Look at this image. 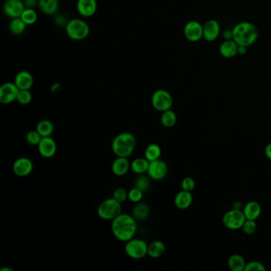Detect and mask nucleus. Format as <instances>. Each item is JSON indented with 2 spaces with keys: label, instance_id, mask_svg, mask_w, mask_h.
<instances>
[{
  "label": "nucleus",
  "instance_id": "obj_17",
  "mask_svg": "<svg viewBox=\"0 0 271 271\" xmlns=\"http://www.w3.org/2000/svg\"><path fill=\"white\" fill-rule=\"evenodd\" d=\"M14 84L19 90H30L34 85V77L30 72H18L14 78Z\"/></svg>",
  "mask_w": 271,
  "mask_h": 271
},
{
  "label": "nucleus",
  "instance_id": "obj_39",
  "mask_svg": "<svg viewBox=\"0 0 271 271\" xmlns=\"http://www.w3.org/2000/svg\"><path fill=\"white\" fill-rule=\"evenodd\" d=\"M181 188L183 190L188 191V192H192L195 188V181L193 178H184V180L181 182Z\"/></svg>",
  "mask_w": 271,
  "mask_h": 271
},
{
  "label": "nucleus",
  "instance_id": "obj_6",
  "mask_svg": "<svg viewBox=\"0 0 271 271\" xmlns=\"http://www.w3.org/2000/svg\"><path fill=\"white\" fill-rule=\"evenodd\" d=\"M151 103L154 109L163 112L171 109L174 100L172 95L168 91L164 89H158L152 95Z\"/></svg>",
  "mask_w": 271,
  "mask_h": 271
},
{
  "label": "nucleus",
  "instance_id": "obj_8",
  "mask_svg": "<svg viewBox=\"0 0 271 271\" xmlns=\"http://www.w3.org/2000/svg\"><path fill=\"white\" fill-rule=\"evenodd\" d=\"M247 219L245 217L243 211L239 209H233L225 213L223 217V224L227 228L231 230H238L242 228L245 221Z\"/></svg>",
  "mask_w": 271,
  "mask_h": 271
},
{
  "label": "nucleus",
  "instance_id": "obj_42",
  "mask_svg": "<svg viewBox=\"0 0 271 271\" xmlns=\"http://www.w3.org/2000/svg\"><path fill=\"white\" fill-rule=\"evenodd\" d=\"M247 52V47L242 46V45H239V49H238V54L245 55Z\"/></svg>",
  "mask_w": 271,
  "mask_h": 271
},
{
  "label": "nucleus",
  "instance_id": "obj_9",
  "mask_svg": "<svg viewBox=\"0 0 271 271\" xmlns=\"http://www.w3.org/2000/svg\"><path fill=\"white\" fill-rule=\"evenodd\" d=\"M184 35L185 39L191 43H197L204 37L203 25L198 21H189L184 26Z\"/></svg>",
  "mask_w": 271,
  "mask_h": 271
},
{
  "label": "nucleus",
  "instance_id": "obj_19",
  "mask_svg": "<svg viewBox=\"0 0 271 271\" xmlns=\"http://www.w3.org/2000/svg\"><path fill=\"white\" fill-rule=\"evenodd\" d=\"M239 45L233 39L225 40L220 46V53L225 58H232L238 54Z\"/></svg>",
  "mask_w": 271,
  "mask_h": 271
},
{
  "label": "nucleus",
  "instance_id": "obj_5",
  "mask_svg": "<svg viewBox=\"0 0 271 271\" xmlns=\"http://www.w3.org/2000/svg\"><path fill=\"white\" fill-rule=\"evenodd\" d=\"M122 213L121 203L112 197L103 200L98 207L97 213L100 218L105 221H113Z\"/></svg>",
  "mask_w": 271,
  "mask_h": 271
},
{
  "label": "nucleus",
  "instance_id": "obj_28",
  "mask_svg": "<svg viewBox=\"0 0 271 271\" xmlns=\"http://www.w3.org/2000/svg\"><path fill=\"white\" fill-rule=\"evenodd\" d=\"M27 25L21 18H12L9 25L10 32L14 35H21L27 30Z\"/></svg>",
  "mask_w": 271,
  "mask_h": 271
},
{
  "label": "nucleus",
  "instance_id": "obj_20",
  "mask_svg": "<svg viewBox=\"0 0 271 271\" xmlns=\"http://www.w3.org/2000/svg\"><path fill=\"white\" fill-rule=\"evenodd\" d=\"M192 202V196L191 192L183 190L178 192L174 198V203L177 208L184 210L190 207Z\"/></svg>",
  "mask_w": 271,
  "mask_h": 271
},
{
  "label": "nucleus",
  "instance_id": "obj_35",
  "mask_svg": "<svg viewBox=\"0 0 271 271\" xmlns=\"http://www.w3.org/2000/svg\"><path fill=\"white\" fill-rule=\"evenodd\" d=\"M142 197H143V192L136 187L132 188L128 192V199L131 202L137 204L142 200Z\"/></svg>",
  "mask_w": 271,
  "mask_h": 271
},
{
  "label": "nucleus",
  "instance_id": "obj_22",
  "mask_svg": "<svg viewBox=\"0 0 271 271\" xmlns=\"http://www.w3.org/2000/svg\"><path fill=\"white\" fill-rule=\"evenodd\" d=\"M60 0H39L41 11L46 15H52L57 12Z\"/></svg>",
  "mask_w": 271,
  "mask_h": 271
},
{
  "label": "nucleus",
  "instance_id": "obj_44",
  "mask_svg": "<svg viewBox=\"0 0 271 271\" xmlns=\"http://www.w3.org/2000/svg\"><path fill=\"white\" fill-rule=\"evenodd\" d=\"M0 271H14V270L9 268V267H2L0 269Z\"/></svg>",
  "mask_w": 271,
  "mask_h": 271
},
{
  "label": "nucleus",
  "instance_id": "obj_36",
  "mask_svg": "<svg viewBox=\"0 0 271 271\" xmlns=\"http://www.w3.org/2000/svg\"><path fill=\"white\" fill-rule=\"evenodd\" d=\"M242 229H243V231H244L245 234L252 235L257 230L256 221H253V220H246L244 224H243V227H242Z\"/></svg>",
  "mask_w": 271,
  "mask_h": 271
},
{
  "label": "nucleus",
  "instance_id": "obj_32",
  "mask_svg": "<svg viewBox=\"0 0 271 271\" xmlns=\"http://www.w3.org/2000/svg\"><path fill=\"white\" fill-rule=\"evenodd\" d=\"M150 177H147L145 174H139V176L135 181V187L140 190L145 192L149 189L150 185Z\"/></svg>",
  "mask_w": 271,
  "mask_h": 271
},
{
  "label": "nucleus",
  "instance_id": "obj_24",
  "mask_svg": "<svg viewBox=\"0 0 271 271\" xmlns=\"http://www.w3.org/2000/svg\"><path fill=\"white\" fill-rule=\"evenodd\" d=\"M166 246L161 241H154L148 245V255L153 259H157L164 255Z\"/></svg>",
  "mask_w": 271,
  "mask_h": 271
},
{
  "label": "nucleus",
  "instance_id": "obj_40",
  "mask_svg": "<svg viewBox=\"0 0 271 271\" xmlns=\"http://www.w3.org/2000/svg\"><path fill=\"white\" fill-rule=\"evenodd\" d=\"M223 38L225 40H231L233 39L232 30H227L223 33Z\"/></svg>",
  "mask_w": 271,
  "mask_h": 271
},
{
  "label": "nucleus",
  "instance_id": "obj_14",
  "mask_svg": "<svg viewBox=\"0 0 271 271\" xmlns=\"http://www.w3.org/2000/svg\"><path fill=\"white\" fill-rule=\"evenodd\" d=\"M39 154L45 158H50L56 154L57 152V144L53 138L49 137H43L38 145Z\"/></svg>",
  "mask_w": 271,
  "mask_h": 271
},
{
  "label": "nucleus",
  "instance_id": "obj_7",
  "mask_svg": "<svg viewBox=\"0 0 271 271\" xmlns=\"http://www.w3.org/2000/svg\"><path fill=\"white\" fill-rule=\"evenodd\" d=\"M125 252L132 259H143L148 255V244L142 239L133 238L126 243Z\"/></svg>",
  "mask_w": 271,
  "mask_h": 271
},
{
  "label": "nucleus",
  "instance_id": "obj_12",
  "mask_svg": "<svg viewBox=\"0 0 271 271\" xmlns=\"http://www.w3.org/2000/svg\"><path fill=\"white\" fill-rule=\"evenodd\" d=\"M203 39L209 43L214 42L221 34V25L215 19H209L203 25Z\"/></svg>",
  "mask_w": 271,
  "mask_h": 271
},
{
  "label": "nucleus",
  "instance_id": "obj_34",
  "mask_svg": "<svg viewBox=\"0 0 271 271\" xmlns=\"http://www.w3.org/2000/svg\"><path fill=\"white\" fill-rule=\"evenodd\" d=\"M42 138H43V137L39 132H37V130L29 132L27 134V136H26L27 142L31 146H38Z\"/></svg>",
  "mask_w": 271,
  "mask_h": 271
},
{
  "label": "nucleus",
  "instance_id": "obj_23",
  "mask_svg": "<svg viewBox=\"0 0 271 271\" xmlns=\"http://www.w3.org/2000/svg\"><path fill=\"white\" fill-rule=\"evenodd\" d=\"M150 215V208L144 203H137L132 209V216L136 221H144Z\"/></svg>",
  "mask_w": 271,
  "mask_h": 271
},
{
  "label": "nucleus",
  "instance_id": "obj_25",
  "mask_svg": "<svg viewBox=\"0 0 271 271\" xmlns=\"http://www.w3.org/2000/svg\"><path fill=\"white\" fill-rule=\"evenodd\" d=\"M150 162L146 158H136L131 163V170L136 174H144L147 173Z\"/></svg>",
  "mask_w": 271,
  "mask_h": 271
},
{
  "label": "nucleus",
  "instance_id": "obj_21",
  "mask_svg": "<svg viewBox=\"0 0 271 271\" xmlns=\"http://www.w3.org/2000/svg\"><path fill=\"white\" fill-rule=\"evenodd\" d=\"M261 206L256 201H250L247 203L243 209V213H244L246 219L253 220V221H256L259 218V216L261 214Z\"/></svg>",
  "mask_w": 271,
  "mask_h": 271
},
{
  "label": "nucleus",
  "instance_id": "obj_29",
  "mask_svg": "<svg viewBox=\"0 0 271 271\" xmlns=\"http://www.w3.org/2000/svg\"><path fill=\"white\" fill-rule=\"evenodd\" d=\"M162 155V149L158 144H150L145 150V158L149 162L158 160Z\"/></svg>",
  "mask_w": 271,
  "mask_h": 271
},
{
  "label": "nucleus",
  "instance_id": "obj_37",
  "mask_svg": "<svg viewBox=\"0 0 271 271\" xmlns=\"http://www.w3.org/2000/svg\"><path fill=\"white\" fill-rule=\"evenodd\" d=\"M113 198L122 204L128 198V192L126 191L125 188H116L113 192Z\"/></svg>",
  "mask_w": 271,
  "mask_h": 271
},
{
  "label": "nucleus",
  "instance_id": "obj_41",
  "mask_svg": "<svg viewBox=\"0 0 271 271\" xmlns=\"http://www.w3.org/2000/svg\"><path fill=\"white\" fill-rule=\"evenodd\" d=\"M265 154L267 156V158L271 160V142L267 144V146H266Z\"/></svg>",
  "mask_w": 271,
  "mask_h": 271
},
{
  "label": "nucleus",
  "instance_id": "obj_43",
  "mask_svg": "<svg viewBox=\"0 0 271 271\" xmlns=\"http://www.w3.org/2000/svg\"><path fill=\"white\" fill-rule=\"evenodd\" d=\"M60 88H61V85H60V84H54V85H52V87H51V91H57L58 89H60Z\"/></svg>",
  "mask_w": 271,
  "mask_h": 271
},
{
  "label": "nucleus",
  "instance_id": "obj_38",
  "mask_svg": "<svg viewBox=\"0 0 271 271\" xmlns=\"http://www.w3.org/2000/svg\"><path fill=\"white\" fill-rule=\"evenodd\" d=\"M244 271H266V267L263 263L253 261L247 263Z\"/></svg>",
  "mask_w": 271,
  "mask_h": 271
},
{
  "label": "nucleus",
  "instance_id": "obj_30",
  "mask_svg": "<svg viewBox=\"0 0 271 271\" xmlns=\"http://www.w3.org/2000/svg\"><path fill=\"white\" fill-rule=\"evenodd\" d=\"M161 123L165 128H173L177 123L176 113L171 109L163 111L161 116Z\"/></svg>",
  "mask_w": 271,
  "mask_h": 271
},
{
  "label": "nucleus",
  "instance_id": "obj_2",
  "mask_svg": "<svg viewBox=\"0 0 271 271\" xmlns=\"http://www.w3.org/2000/svg\"><path fill=\"white\" fill-rule=\"evenodd\" d=\"M233 40L238 45L251 46L257 41L259 31L255 25L249 22H239L232 29Z\"/></svg>",
  "mask_w": 271,
  "mask_h": 271
},
{
  "label": "nucleus",
  "instance_id": "obj_15",
  "mask_svg": "<svg viewBox=\"0 0 271 271\" xmlns=\"http://www.w3.org/2000/svg\"><path fill=\"white\" fill-rule=\"evenodd\" d=\"M34 164L27 158H19L13 164V171L18 177H27L32 173Z\"/></svg>",
  "mask_w": 271,
  "mask_h": 271
},
{
  "label": "nucleus",
  "instance_id": "obj_3",
  "mask_svg": "<svg viewBox=\"0 0 271 271\" xmlns=\"http://www.w3.org/2000/svg\"><path fill=\"white\" fill-rule=\"evenodd\" d=\"M136 137L129 132L120 134L114 138L113 142L111 144V148L114 154L117 157H124V158L131 157L136 149Z\"/></svg>",
  "mask_w": 271,
  "mask_h": 271
},
{
  "label": "nucleus",
  "instance_id": "obj_11",
  "mask_svg": "<svg viewBox=\"0 0 271 271\" xmlns=\"http://www.w3.org/2000/svg\"><path fill=\"white\" fill-rule=\"evenodd\" d=\"M168 173V166L164 161L161 160L160 158L158 160L150 162L147 174L150 178L155 181L162 180L166 178Z\"/></svg>",
  "mask_w": 271,
  "mask_h": 271
},
{
  "label": "nucleus",
  "instance_id": "obj_13",
  "mask_svg": "<svg viewBox=\"0 0 271 271\" xmlns=\"http://www.w3.org/2000/svg\"><path fill=\"white\" fill-rule=\"evenodd\" d=\"M25 3L21 0H6L3 5V12L10 18H20L25 10Z\"/></svg>",
  "mask_w": 271,
  "mask_h": 271
},
{
  "label": "nucleus",
  "instance_id": "obj_18",
  "mask_svg": "<svg viewBox=\"0 0 271 271\" xmlns=\"http://www.w3.org/2000/svg\"><path fill=\"white\" fill-rule=\"evenodd\" d=\"M130 169H131V163L128 158H124V157H118L111 166L112 173L118 177L124 176L125 174H128Z\"/></svg>",
  "mask_w": 271,
  "mask_h": 271
},
{
  "label": "nucleus",
  "instance_id": "obj_31",
  "mask_svg": "<svg viewBox=\"0 0 271 271\" xmlns=\"http://www.w3.org/2000/svg\"><path fill=\"white\" fill-rule=\"evenodd\" d=\"M20 18L27 26H31L38 21V14L32 7H26L21 14Z\"/></svg>",
  "mask_w": 271,
  "mask_h": 271
},
{
  "label": "nucleus",
  "instance_id": "obj_33",
  "mask_svg": "<svg viewBox=\"0 0 271 271\" xmlns=\"http://www.w3.org/2000/svg\"><path fill=\"white\" fill-rule=\"evenodd\" d=\"M33 95L30 90H20L17 101L22 105H27L32 101Z\"/></svg>",
  "mask_w": 271,
  "mask_h": 271
},
{
  "label": "nucleus",
  "instance_id": "obj_1",
  "mask_svg": "<svg viewBox=\"0 0 271 271\" xmlns=\"http://www.w3.org/2000/svg\"><path fill=\"white\" fill-rule=\"evenodd\" d=\"M111 231L116 239L127 243L136 235L137 231L136 220L133 216L121 213L112 221Z\"/></svg>",
  "mask_w": 271,
  "mask_h": 271
},
{
  "label": "nucleus",
  "instance_id": "obj_10",
  "mask_svg": "<svg viewBox=\"0 0 271 271\" xmlns=\"http://www.w3.org/2000/svg\"><path fill=\"white\" fill-rule=\"evenodd\" d=\"M19 89L12 82H6L0 87V103L2 104H10L17 101Z\"/></svg>",
  "mask_w": 271,
  "mask_h": 271
},
{
  "label": "nucleus",
  "instance_id": "obj_26",
  "mask_svg": "<svg viewBox=\"0 0 271 271\" xmlns=\"http://www.w3.org/2000/svg\"><path fill=\"white\" fill-rule=\"evenodd\" d=\"M36 130L43 138L49 137L54 132V126L50 120H41L39 124H37Z\"/></svg>",
  "mask_w": 271,
  "mask_h": 271
},
{
  "label": "nucleus",
  "instance_id": "obj_4",
  "mask_svg": "<svg viewBox=\"0 0 271 271\" xmlns=\"http://www.w3.org/2000/svg\"><path fill=\"white\" fill-rule=\"evenodd\" d=\"M65 32L72 40L82 41L89 36L90 27L83 19L73 18L65 26Z\"/></svg>",
  "mask_w": 271,
  "mask_h": 271
},
{
  "label": "nucleus",
  "instance_id": "obj_16",
  "mask_svg": "<svg viewBox=\"0 0 271 271\" xmlns=\"http://www.w3.org/2000/svg\"><path fill=\"white\" fill-rule=\"evenodd\" d=\"M77 11L84 18L93 16L97 10L96 0H78L77 2Z\"/></svg>",
  "mask_w": 271,
  "mask_h": 271
},
{
  "label": "nucleus",
  "instance_id": "obj_27",
  "mask_svg": "<svg viewBox=\"0 0 271 271\" xmlns=\"http://www.w3.org/2000/svg\"><path fill=\"white\" fill-rule=\"evenodd\" d=\"M227 264L230 270L232 271H243L247 265L244 258L239 255H231L228 259Z\"/></svg>",
  "mask_w": 271,
  "mask_h": 271
}]
</instances>
